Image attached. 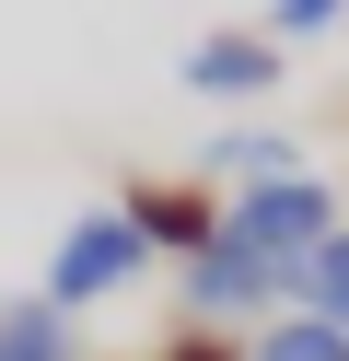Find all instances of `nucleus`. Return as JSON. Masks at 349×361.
<instances>
[{
    "label": "nucleus",
    "mask_w": 349,
    "mask_h": 361,
    "mask_svg": "<svg viewBox=\"0 0 349 361\" xmlns=\"http://www.w3.org/2000/svg\"><path fill=\"white\" fill-rule=\"evenodd\" d=\"M221 233L245 245V257L268 268L279 291H291V280H302V257L338 233V187H326L314 164H302V175H268V187H233V198H221Z\"/></svg>",
    "instance_id": "nucleus-1"
},
{
    "label": "nucleus",
    "mask_w": 349,
    "mask_h": 361,
    "mask_svg": "<svg viewBox=\"0 0 349 361\" xmlns=\"http://www.w3.org/2000/svg\"><path fill=\"white\" fill-rule=\"evenodd\" d=\"M152 268H163V257H152V233H140V221L105 198V210H82V221L59 233V257H47V303H59V314L116 303V291H140Z\"/></svg>",
    "instance_id": "nucleus-2"
},
{
    "label": "nucleus",
    "mask_w": 349,
    "mask_h": 361,
    "mask_svg": "<svg viewBox=\"0 0 349 361\" xmlns=\"http://www.w3.org/2000/svg\"><path fill=\"white\" fill-rule=\"evenodd\" d=\"M279 59H291V47H279L268 24H209L198 47L175 59V82L209 94V105H245V94H279Z\"/></svg>",
    "instance_id": "nucleus-3"
},
{
    "label": "nucleus",
    "mask_w": 349,
    "mask_h": 361,
    "mask_svg": "<svg viewBox=\"0 0 349 361\" xmlns=\"http://www.w3.org/2000/svg\"><path fill=\"white\" fill-rule=\"evenodd\" d=\"M116 210L152 233V257H198V245H221V198H209V175H140V187H116Z\"/></svg>",
    "instance_id": "nucleus-4"
},
{
    "label": "nucleus",
    "mask_w": 349,
    "mask_h": 361,
    "mask_svg": "<svg viewBox=\"0 0 349 361\" xmlns=\"http://www.w3.org/2000/svg\"><path fill=\"white\" fill-rule=\"evenodd\" d=\"M175 291H186V326H233V314H256V303H279V280L245 257V245H198V257L175 268Z\"/></svg>",
    "instance_id": "nucleus-5"
},
{
    "label": "nucleus",
    "mask_w": 349,
    "mask_h": 361,
    "mask_svg": "<svg viewBox=\"0 0 349 361\" xmlns=\"http://www.w3.org/2000/svg\"><path fill=\"white\" fill-rule=\"evenodd\" d=\"M209 187H268V175H302V140H279V128H221V140L198 152Z\"/></svg>",
    "instance_id": "nucleus-6"
},
{
    "label": "nucleus",
    "mask_w": 349,
    "mask_h": 361,
    "mask_svg": "<svg viewBox=\"0 0 349 361\" xmlns=\"http://www.w3.org/2000/svg\"><path fill=\"white\" fill-rule=\"evenodd\" d=\"M0 361H82V326H70L47 291H12V303H0Z\"/></svg>",
    "instance_id": "nucleus-7"
},
{
    "label": "nucleus",
    "mask_w": 349,
    "mask_h": 361,
    "mask_svg": "<svg viewBox=\"0 0 349 361\" xmlns=\"http://www.w3.org/2000/svg\"><path fill=\"white\" fill-rule=\"evenodd\" d=\"M291 303L314 314V326H338V338H349V221H338V233L314 245V257H302V280H291Z\"/></svg>",
    "instance_id": "nucleus-8"
},
{
    "label": "nucleus",
    "mask_w": 349,
    "mask_h": 361,
    "mask_svg": "<svg viewBox=\"0 0 349 361\" xmlns=\"http://www.w3.org/2000/svg\"><path fill=\"white\" fill-rule=\"evenodd\" d=\"M245 361H349V338H338V326H314V314H279V326L256 338Z\"/></svg>",
    "instance_id": "nucleus-9"
},
{
    "label": "nucleus",
    "mask_w": 349,
    "mask_h": 361,
    "mask_svg": "<svg viewBox=\"0 0 349 361\" xmlns=\"http://www.w3.org/2000/svg\"><path fill=\"white\" fill-rule=\"evenodd\" d=\"M338 12H349V0H268V35H279V47H302V35H326Z\"/></svg>",
    "instance_id": "nucleus-10"
},
{
    "label": "nucleus",
    "mask_w": 349,
    "mask_h": 361,
    "mask_svg": "<svg viewBox=\"0 0 349 361\" xmlns=\"http://www.w3.org/2000/svg\"><path fill=\"white\" fill-rule=\"evenodd\" d=\"M152 361H245V350H233V338L221 326H175V338H163V350Z\"/></svg>",
    "instance_id": "nucleus-11"
}]
</instances>
